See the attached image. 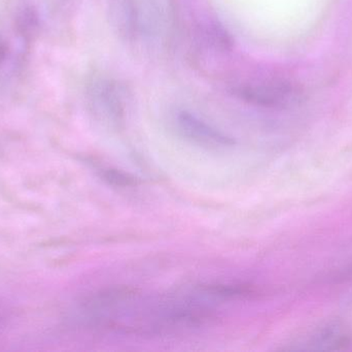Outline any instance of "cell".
Masks as SVG:
<instances>
[{
  "label": "cell",
  "mask_w": 352,
  "mask_h": 352,
  "mask_svg": "<svg viewBox=\"0 0 352 352\" xmlns=\"http://www.w3.org/2000/svg\"><path fill=\"white\" fill-rule=\"evenodd\" d=\"M204 285L165 293L133 289H109L93 293L72 314L74 326L122 336L168 337L198 330L219 312Z\"/></svg>",
  "instance_id": "obj_1"
},
{
  "label": "cell",
  "mask_w": 352,
  "mask_h": 352,
  "mask_svg": "<svg viewBox=\"0 0 352 352\" xmlns=\"http://www.w3.org/2000/svg\"><path fill=\"white\" fill-rule=\"evenodd\" d=\"M109 18L118 34L133 41L151 37L158 28V8L154 0H109Z\"/></svg>",
  "instance_id": "obj_2"
},
{
  "label": "cell",
  "mask_w": 352,
  "mask_h": 352,
  "mask_svg": "<svg viewBox=\"0 0 352 352\" xmlns=\"http://www.w3.org/2000/svg\"><path fill=\"white\" fill-rule=\"evenodd\" d=\"M87 99L93 115L109 127H120L125 120L127 91L109 76H93L87 87Z\"/></svg>",
  "instance_id": "obj_3"
},
{
  "label": "cell",
  "mask_w": 352,
  "mask_h": 352,
  "mask_svg": "<svg viewBox=\"0 0 352 352\" xmlns=\"http://www.w3.org/2000/svg\"><path fill=\"white\" fill-rule=\"evenodd\" d=\"M232 93L244 103L267 109H285L301 99L296 87L283 81L241 83L232 88Z\"/></svg>",
  "instance_id": "obj_4"
},
{
  "label": "cell",
  "mask_w": 352,
  "mask_h": 352,
  "mask_svg": "<svg viewBox=\"0 0 352 352\" xmlns=\"http://www.w3.org/2000/svg\"><path fill=\"white\" fill-rule=\"evenodd\" d=\"M175 121L176 130L180 136L198 146L208 149H227L236 144L235 140L229 134L217 130L190 112H177Z\"/></svg>",
  "instance_id": "obj_5"
},
{
  "label": "cell",
  "mask_w": 352,
  "mask_h": 352,
  "mask_svg": "<svg viewBox=\"0 0 352 352\" xmlns=\"http://www.w3.org/2000/svg\"><path fill=\"white\" fill-rule=\"evenodd\" d=\"M351 342V336L347 331L337 324L322 329L306 345L312 351H340L347 349Z\"/></svg>",
  "instance_id": "obj_6"
},
{
  "label": "cell",
  "mask_w": 352,
  "mask_h": 352,
  "mask_svg": "<svg viewBox=\"0 0 352 352\" xmlns=\"http://www.w3.org/2000/svg\"><path fill=\"white\" fill-rule=\"evenodd\" d=\"M203 41L210 47L221 51H229L233 48V39L223 25L217 22L207 23L200 32Z\"/></svg>",
  "instance_id": "obj_7"
},
{
  "label": "cell",
  "mask_w": 352,
  "mask_h": 352,
  "mask_svg": "<svg viewBox=\"0 0 352 352\" xmlns=\"http://www.w3.org/2000/svg\"><path fill=\"white\" fill-rule=\"evenodd\" d=\"M99 173L107 183L116 187H134L138 184V178L134 177L131 174L125 173L113 167H102Z\"/></svg>",
  "instance_id": "obj_8"
}]
</instances>
